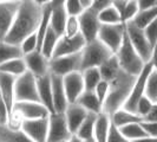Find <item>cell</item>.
<instances>
[{
    "label": "cell",
    "instance_id": "1",
    "mask_svg": "<svg viewBox=\"0 0 157 142\" xmlns=\"http://www.w3.org/2000/svg\"><path fill=\"white\" fill-rule=\"evenodd\" d=\"M98 69L102 79L108 82L109 84V90L106 98L103 103L102 111L111 116L117 109L123 107L134 85L136 76H132L123 70L119 66L115 55L105 61Z\"/></svg>",
    "mask_w": 157,
    "mask_h": 142
},
{
    "label": "cell",
    "instance_id": "2",
    "mask_svg": "<svg viewBox=\"0 0 157 142\" xmlns=\"http://www.w3.org/2000/svg\"><path fill=\"white\" fill-rule=\"evenodd\" d=\"M41 14L43 7L34 4L32 0H20L13 23L4 40L19 45L24 38L37 31Z\"/></svg>",
    "mask_w": 157,
    "mask_h": 142
},
{
    "label": "cell",
    "instance_id": "3",
    "mask_svg": "<svg viewBox=\"0 0 157 142\" xmlns=\"http://www.w3.org/2000/svg\"><path fill=\"white\" fill-rule=\"evenodd\" d=\"M115 56H116V59H117L119 66L132 76H137L145 64L140 57V55L136 52L134 46L131 45L130 40L126 36V32L124 33L122 44L117 50V52L115 53Z\"/></svg>",
    "mask_w": 157,
    "mask_h": 142
},
{
    "label": "cell",
    "instance_id": "4",
    "mask_svg": "<svg viewBox=\"0 0 157 142\" xmlns=\"http://www.w3.org/2000/svg\"><path fill=\"white\" fill-rule=\"evenodd\" d=\"M80 55H82V63H80V71H82L87 68H99L113 53L99 39H94L85 43L83 50L80 51Z\"/></svg>",
    "mask_w": 157,
    "mask_h": 142
},
{
    "label": "cell",
    "instance_id": "5",
    "mask_svg": "<svg viewBox=\"0 0 157 142\" xmlns=\"http://www.w3.org/2000/svg\"><path fill=\"white\" fill-rule=\"evenodd\" d=\"M125 32L131 45L134 46L136 52L140 55V57L143 59L144 63L149 62L155 57L156 50L152 49V46L149 44V41L145 38L144 32L142 29L137 27L132 22H126Z\"/></svg>",
    "mask_w": 157,
    "mask_h": 142
},
{
    "label": "cell",
    "instance_id": "6",
    "mask_svg": "<svg viewBox=\"0 0 157 142\" xmlns=\"http://www.w3.org/2000/svg\"><path fill=\"white\" fill-rule=\"evenodd\" d=\"M124 33H125V23L101 24L97 39L101 40L115 55L122 44Z\"/></svg>",
    "mask_w": 157,
    "mask_h": 142
},
{
    "label": "cell",
    "instance_id": "7",
    "mask_svg": "<svg viewBox=\"0 0 157 142\" xmlns=\"http://www.w3.org/2000/svg\"><path fill=\"white\" fill-rule=\"evenodd\" d=\"M34 101L40 102L37 91V81L30 71L18 76L14 83V102Z\"/></svg>",
    "mask_w": 157,
    "mask_h": 142
},
{
    "label": "cell",
    "instance_id": "8",
    "mask_svg": "<svg viewBox=\"0 0 157 142\" xmlns=\"http://www.w3.org/2000/svg\"><path fill=\"white\" fill-rule=\"evenodd\" d=\"M80 63H82L80 52L73 55L60 56V57H52L48 61V72L59 77H64L67 73L80 71Z\"/></svg>",
    "mask_w": 157,
    "mask_h": 142
},
{
    "label": "cell",
    "instance_id": "9",
    "mask_svg": "<svg viewBox=\"0 0 157 142\" xmlns=\"http://www.w3.org/2000/svg\"><path fill=\"white\" fill-rule=\"evenodd\" d=\"M78 22L79 32L83 36L85 43L97 39L101 23L98 20V14L94 10H92L91 7L85 8L78 16Z\"/></svg>",
    "mask_w": 157,
    "mask_h": 142
},
{
    "label": "cell",
    "instance_id": "10",
    "mask_svg": "<svg viewBox=\"0 0 157 142\" xmlns=\"http://www.w3.org/2000/svg\"><path fill=\"white\" fill-rule=\"evenodd\" d=\"M71 132L66 123L64 112H51L48 116V130L47 142H58L62 140H69Z\"/></svg>",
    "mask_w": 157,
    "mask_h": 142
},
{
    "label": "cell",
    "instance_id": "11",
    "mask_svg": "<svg viewBox=\"0 0 157 142\" xmlns=\"http://www.w3.org/2000/svg\"><path fill=\"white\" fill-rule=\"evenodd\" d=\"M50 116V115H48ZM20 130L34 142H47L48 117L23 120Z\"/></svg>",
    "mask_w": 157,
    "mask_h": 142
},
{
    "label": "cell",
    "instance_id": "12",
    "mask_svg": "<svg viewBox=\"0 0 157 142\" xmlns=\"http://www.w3.org/2000/svg\"><path fill=\"white\" fill-rule=\"evenodd\" d=\"M13 112H17L23 120H33V118L48 117L51 114L46 107L40 102L34 101H21V102H14ZM11 111V112H12Z\"/></svg>",
    "mask_w": 157,
    "mask_h": 142
},
{
    "label": "cell",
    "instance_id": "13",
    "mask_svg": "<svg viewBox=\"0 0 157 142\" xmlns=\"http://www.w3.org/2000/svg\"><path fill=\"white\" fill-rule=\"evenodd\" d=\"M84 45H85V40L80 33L77 36H73V37L60 36L55 49H53L52 57H60V56L73 55V53L80 52Z\"/></svg>",
    "mask_w": 157,
    "mask_h": 142
},
{
    "label": "cell",
    "instance_id": "14",
    "mask_svg": "<svg viewBox=\"0 0 157 142\" xmlns=\"http://www.w3.org/2000/svg\"><path fill=\"white\" fill-rule=\"evenodd\" d=\"M63 78V87L69 103H76L80 94L84 91V82L80 71H75L65 75Z\"/></svg>",
    "mask_w": 157,
    "mask_h": 142
},
{
    "label": "cell",
    "instance_id": "15",
    "mask_svg": "<svg viewBox=\"0 0 157 142\" xmlns=\"http://www.w3.org/2000/svg\"><path fill=\"white\" fill-rule=\"evenodd\" d=\"M26 69L30 71L34 77H40L48 73V58L40 52L39 50H34L27 55L23 56Z\"/></svg>",
    "mask_w": 157,
    "mask_h": 142
},
{
    "label": "cell",
    "instance_id": "16",
    "mask_svg": "<svg viewBox=\"0 0 157 142\" xmlns=\"http://www.w3.org/2000/svg\"><path fill=\"white\" fill-rule=\"evenodd\" d=\"M20 1V0H19ZM19 1H1L0 2V39L7 34L13 19L16 17Z\"/></svg>",
    "mask_w": 157,
    "mask_h": 142
},
{
    "label": "cell",
    "instance_id": "17",
    "mask_svg": "<svg viewBox=\"0 0 157 142\" xmlns=\"http://www.w3.org/2000/svg\"><path fill=\"white\" fill-rule=\"evenodd\" d=\"M51 77V89H52V103L55 112H64L67 107V98L63 87V78L50 73Z\"/></svg>",
    "mask_w": 157,
    "mask_h": 142
},
{
    "label": "cell",
    "instance_id": "18",
    "mask_svg": "<svg viewBox=\"0 0 157 142\" xmlns=\"http://www.w3.org/2000/svg\"><path fill=\"white\" fill-rule=\"evenodd\" d=\"M64 116L71 134H75L79 126L82 124V122L87 116V111L77 103H69L64 111Z\"/></svg>",
    "mask_w": 157,
    "mask_h": 142
},
{
    "label": "cell",
    "instance_id": "19",
    "mask_svg": "<svg viewBox=\"0 0 157 142\" xmlns=\"http://www.w3.org/2000/svg\"><path fill=\"white\" fill-rule=\"evenodd\" d=\"M16 78L17 77L12 76V75L0 72V96L4 100L10 114L12 111L13 104H14V83H16Z\"/></svg>",
    "mask_w": 157,
    "mask_h": 142
},
{
    "label": "cell",
    "instance_id": "20",
    "mask_svg": "<svg viewBox=\"0 0 157 142\" xmlns=\"http://www.w3.org/2000/svg\"><path fill=\"white\" fill-rule=\"evenodd\" d=\"M37 81V91H38V97H39L40 103H43L50 112H55L53 110V103H52V89H51V77H50V72L36 77Z\"/></svg>",
    "mask_w": 157,
    "mask_h": 142
},
{
    "label": "cell",
    "instance_id": "21",
    "mask_svg": "<svg viewBox=\"0 0 157 142\" xmlns=\"http://www.w3.org/2000/svg\"><path fill=\"white\" fill-rule=\"evenodd\" d=\"M67 19V13L64 8V5H58L55 7H51L50 12V26L52 30L60 37L64 33V26Z\"/></svg>",
    "mask_w": 157,
    "mask_h": 142
},
{
    "label": "cell",
    "instance_id": "22",
    "mask_svg": "<svg viewBox=\"0 0 157 142\" xmlns=\"http://www.w3.org/2000/svg\"><path fill=\"white\" fill-rule=\"evenodd\" d=\"M76 103L83 107L87 112L99 114L102 111V104L99 103L94 90H84L78 97V100L76 101Z\"/></svg>",
    "mask_w": 157,
    "mask_h": 142
},
{
    "label": "cell",
    "instance_id": "23",
    "mask_svg": "<svg viewBox=\"0 0 157 142\" xmlns=\"http://www.w3.org/2000/svg\"><path fill=\"white\" fill-rule=\"evenodd\" d=\"M109 126H110V116L103 111L97 114L94 121V135H92L96 142H106Z\"/></svg>",
    "mask_w": 157,
    "mask_h": 142
},
{
    "label": "cell",
    "instance_id": "24",
    "mask_svg": "<svg viewBox=\"0 0 157 142\" xmlns=\"http://www.w3.org/2000/svg\"><path fill=\"white\" fill-rule=\"evenodd\" d=\"M111 122L115 124V126L119 128L122 126H125V124H129V123H134V122H141L143 118L135 114V112H130V111L125 110L123 108H119L115 111L112 115L110 116Z\"/></svg>",
    "mask_w": 157,
    "mask_h": 142
},
{
    "label": "cell",
    "instance_id": "25",
    "mask_svg": "<svg viewBox=\"0 0 157 142\" xmlns=\"http://www.w3.org/2000/svg\"><path fill=\"white\" fill-rule=\"evenodd\" d=\"M25 71H27V69H26V64L23 57L13 58V59H10L7 62L0 64V72H5L14 77L23 75Z\"/></svg>",
    "mask_w": 157,
    "mask_h": 142
},
{
    "label": "cell",
    "instance_id": "26",
    "mask_svg": "<svg viewBox=\"0 0 157 142\" xmlns=\"http://www.w3.org/2000/svg\"><path fill=\"white\" fill-rule=\"evenodd\" d=\"M58 39H59V36H58V34L52 30V27L48 25L47 31H46V33H45V36H44V38H43V41H41L40 47H39L40 52L45 56L46 58H48V59L52 57V52H53V49H55Z\"/></svg>",
    "mask_w": 157,
    "mask_h": 142
},
{
    "label": "cell",
    "instance_id": "27",
    "mask_svg": "<svg viewBox=\"0 0 157 142\" xmlns=\"http://www.w3.org/2000/svg\"><path fill=\"white\" fill-rule=\"evenodd\" d=\"M157 19V7L148 8V10H138V12L135 14V17L132 18V23L140 27V29H144L147 27L150 23H152L154 20Z\"/></svg>",
    "mask_w": 157,
    "mask_h": 142
},
{
    "label": "cell",
    "instance_id": "28",
    "mask_svg": "<svg viewBox=\"0 0 157 142\" xmlns=\"http://www.w3.org/2000/svg\"><path fill=\"white\" fill-rule=\"evenodd\" d=\"M0 142H34L29 136L19 130H12L6 126L0 124Z\"/></svg>",
    "mask_w": 157,
    "mask_h": 142
},
{
    "label": "cell",
    "instance_id": "29",
    "mask_svg": "<svg viewBox=\"0 0 157 142\" xmlns=\"http://www.w3.org/2000/svg\"><path fill=\"white\" fill-rule=\"evenodd\" d=\"M18 57H23L19 45L11 44L4 39H0V64Z\"/></svg>",
    "mask_w": 157,
    "mask_h": 142
},
{
    "label": "cell",
    "instance_id": "30",
    "mask_svg": "<svg viewBox=\"0 0 157 142\" xmlns=\"http://www.w3.org/2000/svg\"><path fill=\"white\" fill-rule=\"evenodd\" d=\"M96 116H97V114L87 112V116L85 117V120L82 122V124L79 126V128L77 129V132L75 133V135H77L78 137H80V139L84 140V141H86L90 137H92Z\"/></svg>",
    "mask_w": 157,
    "mask_h": 142
},
{
    "label": "cell",
    "instance_id": "31",
    "mask_svg": "<svg viewBox=\"0 0 157 142\" xmlns=\"http://www.w3.org/2000/svg\"><path fill=\"white\" fill-rule=\"evenodd\" d=\"M82 72V77L84 82V90H94V88L97 87V84L101 82L102 76L98 68H87Z\"/></svg>",
    "mask_w": 157,
    "mask_h": 142
},
{
    "label": "cell",
    "instance_id": "32",
    "mask_svg": "<svg viewBox=\"0 0 157 142\" xmlns=\"http://www.w3.org/2000/svg\"><path fill=\"white\" fill-rule=\"evenodd\" d=\"M98 14V20L101 24H118L122 23L121 14L118 12V10L112 4L104 7L103 10L97 12Z\"/></svg>",
    "mask_w": 157,
    "mask_h": 142
},
{
    "label": "cell",
    "instance_id": "33",
    "mask_svg": "<svg viewBox=\"0 0 157 142\" xmlns=\"http://www.w3.org/2000/svg\"><path fill=\"white\" fill-rule=\"evenodd\" d=\"M119 132L123 134L124 137H126L128 140H135L138 137H143V136H148L147 133L143 130L141 123L140 122H134V123H129L125 126H122L118 128Z\"/></svg>",
    "mask_w": 157,
    "mask_h": 142
},
{
    "label": "cell",
    "instance_id": "34",
    "mask_svg": "<svg viewBox=\"0 0 157 142\" xmlns=\"http://www.w3.org/2000/svg\"><path fill=\"white\" fill-rule=\"evenodd\" d=\"M144 96H147L150 101L157 103V69L155 68L151 71L145 82Z\"/></svg>",
    "mask_w": 157,
    "mask_h": 142
},
{
    "label": "cell",
    "instance_id": "35",
    "mask_svg": "<svg viewBox=\"0 0 157 142\" xmlns=\"http://www.w3.org/2000/svg\"><path fill=\"white\" fill-rule=\"evenodd\" d=\"M137 12H138V6H137L136 0H128L124 4L122 11H121L122 23H126V22L132 20V18H134Z\"/></svg>",
    "mask_w": 157,
    "mask_h": 142
},
{
    "label": "cell",
    "instance_id": "36",
    "mask_svg": "<svg viewBox=\"0 0 157 142\" xmlns=\"http://www.w3.org/2000/svg\"><path fill=\"white\" fill-rule=\"evenodd\" d=\"M79 22L78 16H67L66 23L64 26V33L65 37H73L79 34Z\"/></svg>",
    "mask_w": 157,
    "mask_h": 142
},
{
    "label": "cell",
    "instance_id": "37",
    "mask_svg": "<svg viewBox=\"0 0 157 142\" xmlns=\"http://www.w3.org/2000/svg\"><path fill=\"white\" fill-rule=\"evenodd\" d=\"M19 47L21 50V53L24 55H27L34 50H38V40H37V36H36V32L32 33L30 36H27L26 38H24L20 44H19Z\"/></svg>",
    "mask_w": 157,
    "mask_h": 142
},
{
    "label": "cell",
    "instance_id": "38",
    "mask_svg": "<svg viewBox=\"0 0 157 142\" xmlns=\"http://www.w3.org/2000/svg\"><path fill=\"white\" fill-rule=\"evenodd\" d=\"M63 5L67 16H79L85 10L80 0H64Z\"/></svg>",
    "mask_w": 157,
    "mask_h": 142
},
{
    "label": "cell",
    "instance_id": "39",
    "mask_svg": "<svg viewBox=\"0 0 157 142\" xmlns=\"http://www.w3.org/2000/svg\"><path fill=\"white\" fill-rule=\"evenodd\" d=\"M144 36L148 39L149 44L152 46V49L156 50L157 47V19L154 20L152 23H150L147 27L143 29Z\"/></svg>",
    "mask_w": 157,
    "mask_h": 142
},
{
    "label": "cell",
    "instance_id": "40",
    "mask_svg": "<svg viewBox=\"0 0 157 142\" xmlns=\"http://www.w3.org/2000/svg\"><path fill=\"white\" fill-rule=\"evenodd\" d=\"M155 104H157V103H154L152 101H150L147 96H142L140 98V101L137 102V105H136V114L140 115L143 118L152 109V107Z\"/></svg>",
    "mask_w": 157,
    "mask_h": 142
},
{
    "label": "cell",
    "instance_id": "41",
    "mask_svg": "<svg viewBox=\"0 0 157 142\" xmlns=\"http://www.w3.org/2000/svg\"><path fill=\"white\" fill-rule=\"evenodd\" d=\"M106 142H130V140H128L126 137L123 136V134L119 132V129L111 122L110 120V126H109Z\"/></svg>",
    "mask_w": 157,
    "mask_h": 142
},
{
    "label": "cell",
    "instance_id": "42",
    "mask_svg": "<svg viewBox=\"0 0 157 142\" xmlns=\"http://www.w3.org/2000/svg\"><path fill=\"white\" fill-rule=\"evenodd\" d=\"M108 90H109V84H108V82H105L104 79H101V82L97 84V87L94 88V90L96 96H97V98H98V101H99V103L102 104V107H103L104 101H105V98H106Z\"/></svg>",
    "mask_w": 157,
    "mask_h": 142
},
{
    "label": "cell",
    "instance_id": "43",
    "mask_svg": "<svg viewBox=\"0 0 157 142\" xmlns=\"http://www.w3.org/2000/svg\"><path fill=\"white\" fill-rule=\"evenodd\" d=\"M140 123H141L143 130L147 133L148 136H151V137H157V122H152V121H144V120H142Z\"/></svg>",
    "mask_w": 157,
    "mask_h": 142
},
{
    "label": "cell",
    "instance_id": "44",
    "mask_svg": "<svg viewBox=\"0 0 157 142\" xmlns=\"http://www.w3.org/2000/svg\"><path fill=\"white\" fill-rule=\"evenodd\" d=\"M10 117V111H8L6 104L4 102V100L0 96V124L1 126H6Z\"/></svg>",
    "mask_w": 157,
    "mask_h": 142
},
{
    "label": "cell",
    "instance_id": "45",
    "mask_svg": "<svg viewBox=\"0 0 157 142\" xmlns=\"http://www.w3.org/2000/svg\"><path fill=\"white\" fill-rule=\"evenodd\" d=\"M138 10H148L157 7V0H136Z\"/></svg>",
    "mask_w": 157,
    "mask_h": 142
},
{
    "label": "cell",
    "instance_id": "46",
    "mask_svg": "<svg viewBox=\"0 0 157 142\" xmlns=\"http://www.w3.org/2000/svg\"><path fill=\"white\" fill-rule=\"evenodd\" d=\"M111 4H112V0H94L92 5L90 7L92 8V10H94L96 12H98V11L103 10L104 7L111 5Z\"/></svg>",
    "mask_w": 157,
    "mask_h": 142
},
{
    "label": "cell",
    "instance_id": "47",
    "mask_svg": "<svg viewBox=\"0 0 157 142\" xmlns=\"http://www.w3.org/2000/svg\"><path fill=\"white\" fill-rule=\"evenodd\" d=\"M144 121H152V122H157V104L152 107V109L143 117Z\"/></svg>",
    "mask_w": 157,
    "mask_h": 142
},
{
    "label": "cell",
    "instance_id": "48",
    "mask_svg": "<svg viewBox=\"0 0 157 142\" xmlns=\"http://www.w3.org/2000/svg\"><path fill=\"white\" fill-rule=\"evenodd\" d=\"M130 142H157V137H151V136H143V137H138L131 140Z\"/></svg>",
    "mask_w": 157,
    "mask_h": 142
},
{
    "label": "cell",
    "instance_id": "49",
    "mask_svg": "<svg viewBox=\"0 0 157 142\" xmlns=\"http://www.w3.org/2000/svg\"><path fill=\"white\" fill-rule=\"evenodd\" d=\"M32 1L34 4H37L38 6H40V7H45V6H50L52 0H32Z\"/></svg>",
    "mask_w": 157,
    "mask_h": 142
},
{
    "label": "cell",
    "instance_id": "50",
    "mask_svg": "<svg viewBox=\"0 0 157 142\" xmlns=\"http://www.w3.org/2000/svg\"><path fill=\"white\" fill-rule=\"evenodd\" d=\"M80 2H82V5H83V7L87 8V7H90V6L92 5L94 0H80Z\"/></svg>",
    "mask_w": 157,
    "mask_h": 142
},
{
    "label": "cell",
    "instance_id": "51",
    "mask_svg": "<svg viewBox=\"0 0 157 142\" xmlns=\"http://www.w3.org/2000/svg\"><path fill=\"white\" fill-rule=\"evenodd\" d=\"M70 142H85L84 140H82L80 137H78L77 135H75V134H72L71 135V137H70V140H69Z\"/></svg>",
    "mask_w": 157,
    "mask_h": 142
},
{
    "label": "cell",
    "instance_id": "52",
    "mask_svg": "<svg viewBox=\"0 0 157 142\" xmlns=\"http://www.w3.org/2000/svg\"><path fill=\"white\" fill-rule=\"evenodd\" d=\"M64 0H52L51 4H50V7H55V6H58V5H63Z\"/></svg>",
    "mask_w": 157,
    "mask_h": 142
},
{
    "label": "cell",
    "instance_id": "53",
    "mask_svg": "<svg viewBox=\"0 0 157 142\" xmlns=\"http://www.w3.org/2000/svg\"><path fill=\"white\" fill-rule=\"evenodd\" d=\"M85 142H96V140H94V136H92V137H90V139H89V140H86Z\"/></svg>",
    "mask_w": 157,
    "mask_h": 142
},
{
    "label": "cell",
    "instance_id": "54",
    "mask_svg": "<svg viewBox=\"0 0 157 142\" xmlns=\"http://www.w3.org/2000/svg\"><path fill=\"white\" fill-rule=\"evenodd\" d=\"M1 1H19V0H0V2Z\"/></svg>",
    "mask_w": 157,
    "mask_h": 142
},
{
    "label": "cell",
    "instance_id": "55",
    "mask_svg": "<svg viewBox=\"0 0 157 142\" xmlns=\"http://www.w3.org/2000/svg\"><path fill=\"white\" fill-rule=\"evenodd\" d=\"M69 140H70V139H69ZM69 140H62V141H58V142H70Z\"/></svg>",
    "mask_w": 157,
    "mask_h": 142
},
{
    "label": "cell",
    "instance_id": "56",
    "mask_svg": "<svg viewBox=\"0 0 157 142\" xmlns=\"http://www.w3.org/2000/svg\"><path fill=\"white\" fill-rule=\"evenodd\" d=\"M119 1H128V0H119Z\"/></svg>",
    "mask_w": 157,
    "mask_h": 142
}]
</instances>
